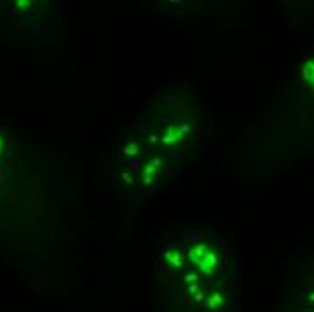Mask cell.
<instances>
[{
	"label": "cell",
	"mask_w": 314,
	"mask_h": 312,
	"mask_svg": "<svg viewBox=\"0 0 314 312\" xmlns=\"http://www.w3.org/2000/svg\"><path fill=\"white\" fill-rule=\"evenodd\" d=\"M0 152H2V139H0Z\"/></svg>",
	"instance_id": "obj_7"
},
{
	"label": "cell",
	"mask_w": 314,
	"mask_h": 312,
	"mask_svg": "<svg viewBox=\"0 0 314 312\" xmlns=\"http://www.w3.org/2000/svg\"><path fill=\"white\" fill-rule=\"evenodd\" d=\"M183 132H184V128H181L177 125H170V126L166 128V134H165V139H163V141H165L166 145H172V143L181 141V139H183Z\"/></svg>",
	"instance_id": "obj_1"
},
{
	"label": "cell",
	"mask_w": 314,
	"mask_h": 312,
	"mask_svg": "<svg viewBox=\"0 0 314 312\" xmlns=\"http://www.w3.org/2000/svg\"><path fill=\"white\" fill-rule=\"evenodd\" d=\"M206 253H208V249H206V246H204V244H199V246H195V248L190 251L191 262L197 265L202 258H204V254H206Z\"/></svg>",
	"instance_id": "obj_3"
},
{
	"label": "cell",
	"mask_w": 314,
	"mask_h": 312,
	"mask_svg": "<svg viewBox=\"0 0 314 312\" xmlns=\"http://www.w3.org/2000/svg\"><path fill=\"white\" fill-rule=\"evenodd\" d=\"M303 80L309 83V87H313V82H314V63L313 60H309L305 67H303Z\"/></svg>",
	"instance_id": "obj_4"
},
{
	"label": "cell",
	"mask_w": 314,
	"mask_h": 312,
	"mask_svg": "<svg viewBox=\"0 0 314 312\" xmlns=\"http://www.w3.org/2000/svg\"><path fill=\"white\" fill-rule=\"evenodd\" d=\"M199 267H201L202 272H206V274H209V272L213 271V267L217 265V254L211 253V251H208L206 254H204V258L199 262Z\"/></svg>",
	"instance_id": "obj_2"
},
{
	"label": "cell",
	"mask_w": 314,
	"mask_h": 312,
	"mask_svg": "<svg viewBox=\"0 0 314 312\" xmlns=\"http://www.w3.org/2000/svg\"><path fill=\"white\" fill-rule=\"evenodd\" d=\"M168 260H170L172 264H175V265H181V258H179V254H177V256H172V254H168Z\"/></svg>",
	"instance_id": "obj_5"
},
{
	"label": "cell",
	"mask_w": 314,
	"mask_h": 312,
	"mask_svg": "<svg viewBox=\"0 0 314 312\" xmlns=\"http://www.w3.org/2000/svg\"><path fill=\"white\" fill-rule=\"evenodd\" d=\"M17 6L25 7V6H29V2H27V0H20V2H17Z\"/></svg>",
	"instance_id": "obj_6"
}]
</instances>
